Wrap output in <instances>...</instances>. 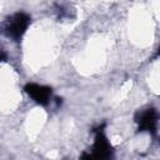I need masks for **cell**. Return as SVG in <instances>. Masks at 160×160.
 Segmentation results:
<instances>
[{
  "mask_svg": "<svg viewBox=\"0 0 160 160\" xmlns=\"http://www.w3.org/2000/svg\"><path fill=\"white\" fill-rule=\"evenodd\" d=\"M30 22H31L30 15L22 11H18L6 20L4 26V32L6 34V36L11 38L12 40L19 41L22 38V35L26 32Z\"/></svg>",
  "mask_w": 160,
  "mask_h": 160,
  "instance_id": "6da1fadb",
  "label": "cell"
},
{
  "mask_svg": "<svg viewBox=\"0 0 160 160\" xmlns=\"http://www.w3.org/2000/svg\"><path fill=\"white\" fill-rule=\"evenodd\" d=\"M105 125H100L96 129H94V144L91 148L90 154H84L82 158L88 159H109L112 155V146L110 141L108 140V136L104 131Z\"/></svg>",
  "mask_w": 160,
  "mask_h": 160,
  "instance_id": "7a4b0ae2",
  "label": "cell"
},
{
  "mask_svg": "<svg viewBox=\"0 0 160 160\" xmlns=\"http://www.w3.org/2000/svg\"><path fill=\"white\" fill-rule=\"evenodd\" d=\"M158 120L159 115L154 108H148L142 111H139L135 115V121L138 124L139 131H148L151 135H156L158 131Z\"/></svg>",
  "mask_w": 160,
  "mask_h": 160,
  "instance_id": "3957f363",
  "label": "cell"
},
{
  "mask_svg": "<svg viewBox=\"0 0 160 160\" xmlns=\"http://www.w3.org/2000/svg\"><path fill=\"white\" fill-rule=\"evenodd\" d=\"M24 90L36 104H39L41 106H48L51 101L52 90L49 86L35 84V82H29L25 85Z\"/></svg>",
  "mask_w": 160,
  "mask_h": 160,
  "instance_id": "277c9868",
  "label": "cell"
},
{
  "mask_svg": "<svg viewBox=\"0 0 160 160\" xmlns=\"http://www.w3.org/2000/svg\"><path fill=\"white\" fill-rule=\"evenodd\" d=\"M6 60V54L0 49V62H2V61H5Z\"/></svg>",
  "mask_w": 160,
  "mask_h": 160,
  "instance_id": "5b68a950",
  "label": "cell"
}]
</instances>
